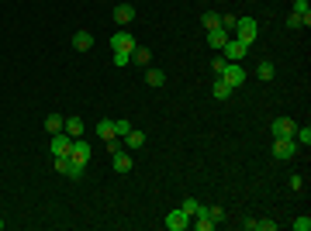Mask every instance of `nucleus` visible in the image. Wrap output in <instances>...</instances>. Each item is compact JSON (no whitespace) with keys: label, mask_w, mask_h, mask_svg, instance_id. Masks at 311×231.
<instances>
[{"label":"nucleus","mask_w":311,"mask_h":231,"mask_svg":"<svg viewBox=\"0 0 311 231\" xmlns=\"http://www.w3.org/2000/svg\"><path fill=\"white\" fill-rule=\"evenodd\" d=\"M235 38H238L242 45H252V42L259 38V24H256L252 17H238V21H235Z\"/></svg>","instance_id":"obj_1"},{"label":"nucleus","mask_w":311,"mask_h":231,"mask_svg":"<svg viewBox=\"0 0 311 231\" xmlns=\"http://www.w3.org/2000/svg\"><path fill=\"white\" fill-rule=\"evenodd\" d=\"M273 159H280V162H287V159H294V152H298V142L294 138H273Z\"/></svg>","instance_id":"obj_2"},{"label":"nucleus","mask_w":311,"mask_h":231,"mask_svg":"<svg viewBox=\"0 0 311 231\" xmlns=\"http://www.w3.org/2000/svg\"><path fill=\"white\" fill-rule=\"evenodd\" d=\"M222 56H225L229 62H242V59L249 56V45H242L238 38H229V42L222 45Z\"/></svg>","instance_id":"obj_3"},{"label":"nucleus","mask_w":311,"mask_h":231,"mask_svg":"<svg viewBox=\"0 0 311 231\" xmlns=\"http://www.w3.org/2000/svg\"><path fill=\"white\" fill-rule=\"evenodd\" d=\"M218 76H222V79H225V83H229V86L235 90V86H242V83H245V69H242L238 62H229V66H225Z\"/></svg>","instance_id":"obj_4"},{"label":"nucleus","mask_w":311,"mask_h":231,"mask_svg":"<svg viewBox=\"0 0 311 231\" xmlns=\"http://www.w3.org/2000/svg\"><path fill=\"white\" fill-rule=\"evenodd\" d=\"M166 228H169V231H187V228H190V214L180 211V207L169 211V214H166Z\"/></svg>","instance_id":"obj_5"},{"label":"nucleus","mask_w":311,"mask_h":231,"mask_svg":"<svg viewBox=\"0 0 311 231\" xmlns=\"http://www.w3.org/2000/svg\"><path fill=\"white\" fill-rule=\"evenodd\" d=\"M132 49H135L132 31H114L111 35V52H132Z\"/></svg>","instance_id":"obj_6"},{"label":"nucleus","mask_w":311,"mask_h":231,"mask_svg":"<svg viewBox=\"0 0 311 231\" xmlns=\"http://www.w3.org/2000/svg\"><path fill=\"white\" fill-rule=\"evenodd\" d=\"M294 128H298V124H294L291 117H277V121L270 124V131H273V138H294Z\"/></svg>","instance_id":"obj_7"},{"label":"nucleus","mask_w":311,"mask_h":231,"mask_svg":"<svg viewBox=\"0 0 311 231\" xmlns=\"http://www.w3.org/2000/svg\"><path fill=\"white\" fill-rule=\"evenodd\" d=\"M49 149H52V159H56V155H70L73 138H70L66 131H59V135H52V145H49Z\"/></svg>","instance_id":"obj_8"},{"label":"nucleus","mask_w":311,"mask_h":231,"mask_svg":"<svg viewBox=\"0 0 311 231\" xmlns=\"http://www.w3.org/2000/svg\"><path fill=\"white\" fill-rule=\"evenodd\" d=\"M70 159H73L77 166H86V162H90V145H86L83 138H73V149H70Z\"/></svg>","instance_id":"obj_9"},{"label":"nucleus","mask_w":311,"mask_h":231,"mask_svg":"<svg viewBox=\"0 0 311 231\" xmlns=\"http://www.w3.org/2000/svg\"><path fill=\"white\" fill-rule=\"evenodd\" d=\"M111 166H114V173H132V152L128 149H118V152L111 155Z\"/></svg>","instance_id":"obj_10"},{"label":"nucleus","mask_w":311,"mask_h":231,"mask_svg":"<svg viewBox=\"0 0 311 231\" xmlns=\"http://www.w3.org/2000/svg\"><path fill=\"white\" fill-rule=\"evenodd\" d=\"M114 21H118V24H132V21H135V7H132V3H118V7H114Z\"/></svg>","instance_id":"obj_11"},{"label":"nucleus","mask_w":311,"mask_h":231,"mask_svg":"<svg viewBox=\"0 0 311 231\" xmlns=\"http://www.w3.org/2000/svg\"><path fill=\"white\" fill-rule=\"evenodd\" d=\"M142 145H146V135H142L139 128H132V131L125 135V149H128V152H139Z\"/></svg>","instance_id":"obj_12"},{"label":"nucleus","mask_w":311,"mask_h":231,"mask_svg":"<svg viewBox=\"0 0 311 231\" xmlns=\"http://www.w3.org/2000/svg\"><path fill=\"white\" fill-rule=\"evenodd\" d=\"M256 76L263 79V83H270V79L277 76V66H273L270 59H259V62H256Z\"/></svg>","instance_id":"obj_13"},{"label":"nucleus","mask_w":311,"mask_h":231,"mask_svg":"<svg viewBox=\"0 0 311 231\" xmlns=\"http://www.w3.org/2000/svg\"><path fill=\"white\" fill-rule=\"evenodd\" d=\"M73 49H77V52H90V49H93V35H90V31H77V35H73Z\"/></svg>","instance_id":"obj_14"},{"label":"nucleus","mask_w":311,"mask_h":231,"mask_svg":"<svg viewBox=\"0 0 311 231\" xmlns=\"http://www.w3.org/2000/svg\"><path fill=\"white\" fill-rule=\"evenodd\" d=\"M225 42H229V31H225V28H211V31H208V45H211V49H218V52H222V45H225Z\"/></svg>","instance_id":"obj_15"},{"label":"nucleus","mask_w":311,"mask_h":231,"mask_svg":"<svg viewBox=\"0 0 311 231\" xmlns=\"http://www.w3.org/2000/svg\"><path fill=\"white\" fill-rule=\"evenodd\" d=\"M132 62H135V66H146V69H149V62H153V52H149L146 45H135V49H132Z\"/></svg>","instance_id":"obj_16"},{"label":"nucleus","mask_w":311,"mask_h":231,"mask_svg":"<svg viewBox=\"0 0 311 231\" xmlns=\"http://www.w3.org/2000/svg\"><path fill=\"white\" fill-rule=\"evenodd\" d=\"M63 128H66V117H63V114H49V117H45V131H49V135H59Z\"/></svg>","instance_id":"obj_17"},{"label":"nucleus","mask_w":311,"mask_h":231,"mask_svg":"<svg viewBox=\"0 0 311 231\" xmlns=\"http://www.w3.org/2000/svg\"><path fill=\"white\" fill-rule=\"evenodd\" d=\"M63 131H66L70 138H79V135H83V117H77V114L66 117V128H63Z\"/></svg>","instance_id":"obj_18"},{"label":"nucleus","mask_w":311,"mask_h":231,"mask_svg":"<svg viewBox=\"0 0 311 231\" xmlns=\"http://www.w3.org/2000/svg\"><path fill=\"white\" fill-rule=\"evenodd\" d=\"M201 24H204L208 31H211V28H222V14H218V10H204V14H201Z\"/></svg>","instance_id":"obj_19"},{"label":"nucleus","mask_w":311,"mask_h":231,"mask_svg":"<svg viewBox=\"0 0 311 231\" xmlns=\"http://www.w3.org/2000/svg\"><path fill=\"white\" fill-rule=\"evenodd\" d=\"M146 83H149V86H162V83H166V73H162V69H156V66H149Z\"/></svg>","instance_id":"obj_20"},{"label":"nucleus","mask_w":311,"mask_h":231,"mask_svg":"<svg viewBox=\"0 0 311 231\" xmlns=\"http://www.w3.org/2000/svg\"><path fill=\"white\" fill-rule=\"evenodd\" d=\"M97 135H100L104 142H107V138H114V121H107V117H104V121H97Z\"/></svg>","instance_id":"obj_21"},{"label":"nucleus","mask_w":311,"mask_h":231,"mask_svg":"<svg viewBox=\"0 0 311 231\" xmlns=\"http://www.w3.org/2000/svg\"><path fill=\"white\" fill-rule=\"evenodd\" d=\"M211 93H215V97H218V100H229V97H232V86H229V83H225V79L218 76V83H215V90H211Z\"/></svg>","instance_id":"obj_22"},{"label":"nucleus","mask_w":311,"mask_h":231,"mask_svg":"<svg viewBox=\"0 0 311 231\" xmlns=\"http://www.w3.org/2000/svg\"><path fill=\"white\" fill-rule=\"evenodd\" d=\"M294 142L298 145H311V128L305 124V128H294Z\"/></svg>","instance_id":"obj_23"},{"label":"nucleus","mask_w":311,"mask_h":231,"mask_svg":"<svg viewBox=\"0 0 311 231\" xmlns=\"http://www.w3.org/2000/svg\"><path fill=\"white\" fill-rule=\"evenodd\" d=\"M180 211H187V214H190V218H194V214H201V211H204V207H201V204H197V200H194V197H187V200H183V204H180Z\"/></svg>","instance_id":"obj_24"},{"label":"nucleus","mask_w":311,"mask_h":231,"mask_svg":"<svg viewBox=\"0 0 311 231\" xmlns=\"http://www.w3.org/2000/svg\"><path fill=\"white\" fill-rule=\"evenodd\" d=\"M287 28H294V31H298V28H305V17L291 10V17H287Z\"/></svg>","instance_id":"obj_25"},{"label":"nucleus","mask_w":311,"mask_h":231,"mask_svg":"<svg viewBox=\"0 0 311 231\" xmlns=\"http://www.w3.org/2000/svg\"><path fill=\"white\" fill-rule=\"evenodd\" d=\"M132 131V121H114V135L121 138V135H128Z\"/></svg>","instance_id":"obj_26"},{"label":"nucleus","mask_w":311,"mask_h":231,"mask_svg":"<svg viewBox=\"0 0 311 231\" xmlns=\"http://www.w3.org/2000/svg\"><path fill=\"white\" fill-rule=\"evenodd\" d=\"M208 218H211L215 225H222V221H225V211H222V207H208Z\"/></svg>","instance_id":"obj_27"},{"label":"nucleus","mask_w":311,"mask_h":231,"mask_svg":"<svg viewBox=\"0 0 311 231\" xmlns=\"http://www.w3.org/2000/svg\"><path fill=\"white\" fill-rule=\"evenodd\" d=\"M294 231H311V218L308 214H301V218L294 221Z\"/></svg>","instance_id":"obj_28"},{"label":"nucleus","mask_w":311,"mask_h":231,"mask_svg":"<svg viewBox=\"0 0 311 231\" xmlns=\"http://www.w3.org/2000/svg\"><path fill=\"white\" fill-rule=\"evenodd\" d=\"M70 179H83V166H77L73 159H70V173H66Z\"/></svg>","instance_id":"obj_29"},{"label":"nucleus","mask_w":311,"mask_h":231,"mask_svg":"<svg viewBox=\"0 0 311 231\" xmlns=\"http://www.w3.org/2000/svg\"><path fill=\"white\" fill-rule=\"evenodd\" d=\"M132 62V52H114V66H128Z\"/></svg>","instance_id":"obj_30"},{"label":"nucleus","mask_w":311,"mask_h":231,"mask_svg":"<svg viewBox=\"0 0 311 231\" xmlns=\"http://www.w3.org/2000/svg\"><path fill=\"white\" fill-rule=\"evenodd\" d=\"M211 66H215V73H222V69L229 66V59H225V56H215V59H211Z\"/></svg>","instance_id":"obj_31"},{"label":"nucleus","mask_w":311,"mask_h":231,"mask_svg":"<svg viewBox=\"0 0 311 231\" xmlns=\"http://www.w3.org/2000/svg\"><path fill=\"white\" fill-rule=\"evenodd\" d=\"M235 21H238L235 14H222V28H225V31H229V28H235Z\"/></svg>","instance_id":"obj_32"},{"label":"nucleus","mask_w":311,"mask_h":231,"mask_svg":"<svg viewBox=\"0 0 311 231\" xmlns=\"http://www.w3.org/2000/svg\"><path fill=\"white\" fill-rule=\"evenodd\" d=\"M256 231H277V221H256Z\"/></svg>","instance_id":"obj_33"},{"label":"nucleus","mask_w":311,"mask_h":231,"mask_svg":"<svg viewBox=\"0 0 311 231\" xmlns=\"http://www.w3.org/2000/svg\"><path fill=\"white\" fill-rule=\"evenodd\" d=\"M291 190H305V176L294 173V176H291Z\"/></svg>","instance_id":"obj_34"},{"label":"nucleus","mask_w":311,"mask_h":231,"mask_svg":"<svg viewBox=\"0 0 311 231\" xmlns=\"http://www.w3.org/2000/svg\"><path fill=\"white\" fill-rule=\"evenodd\" d=\"M104 145H107V152H111V155H114V152H118V149H121V142H118V135H114V138H107Z\"/></svg>","instance_id":"obj_35"},{"label":"nucleus","mask_w":311,"mask_h":231,"mask_svg":"<svg viewBox=\"0 0 311 231\" xmlns=\"http://www.w3.org/2000/svg\"><path fill=\"white\" fill-rule=\"evenodd\" d=\"M0 231H3V221H0Z\"/></svg>","instance_id":"obj_36"}]
</instances>
